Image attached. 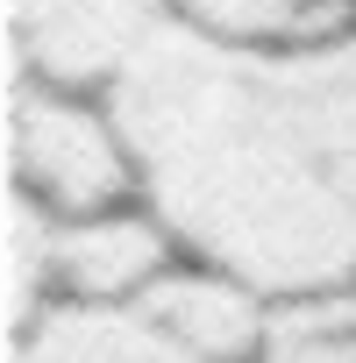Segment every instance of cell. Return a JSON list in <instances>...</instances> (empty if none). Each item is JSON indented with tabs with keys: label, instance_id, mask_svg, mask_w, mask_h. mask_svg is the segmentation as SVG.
Segmentation results:
<instances>
[{
	"label": "cell",
	"instance_id": "6",
	"mask_svg": "<svg viewBox=\"0 0 356 363\" xmlns=\"http://www.w3.org/2000/svg\"><path fill=\"white\" fill-rule=\"evenodd\" d=\"M15 363H207L164 342L135 306H50L29 335H15Z\"/></svg>",
	"mask_w": 356,
	"mask_h": 363
},
{
	"label": "cell",
	"instance_id": "1",
	"mask_svg": "<svg viewBox=\"0 0 356 363\" xmlns=\"http://www.w3.org/2000/svg\"><path fill=\"white\" fill-rule=\"evenodd\" d=\"M178 250L271 299L356 285V22L235 43L164 15L107 79Z\"/></svg>",
	"mask_w": 356,
	"mask_h": 363
},
{
	"label": "cell",
	"instance_id": "3",
	"mask_svg": "<svg viewBox=\"0 0 356 363\" xmlns=\"http://www.w3.org/2000/svg\"><path fill=\"white\" fill-rule=\"evenodd\" d=\"M164 15L171 0H8V43L22 72L107 86Z\"/></svg>",
	"mask_w": 356,
	"mask_h": 363
},
{
	"label": "cell",
	"instance_id": "5",
	"mask_svg": "<svg viewBox=\"0 0 356 363\" xmlns=\"http://www.w3.org/2000/svg\"><path fill=\"white\" fill-rule=\"evenodd\" d=\"M164 342H178L186 356H207V363H257L264 349V328H271V292H257L250 278L221 271V264H171L143 306H135Z\"/></svg>",
	"mask_w": 356,
	"mask_h": 363
},
{
	"label": "cell",
	"instance_id": "4",
	"mask_svg": "<svg viewBox=\"0 0 356 363\" xmlns=\"http://www.w3.org/2000/svg\"><path fill=\"white\" fill-rule=\"evenodd\" d=\"M171 264H178V235L157 221L150 200L57 221V250H50L57 306H143V292Z\"/></svg>",
	"mask_w": 356,
	"mask_h": 363
},
{
	"label": "cell",
	"instance_id": "8",
	"mask_svg": "<svg viewBox=\"0 0 356 363\" xmlns=\"http://www.w3.org/2000/svg\"><path fill=\"white\" fill-rule=\"evenodd\" d=\"M257 363H356V285L271 299Z\"/></svg>",
	"mask_w": 356,
	"mask_h": 363
},
{
	"label": "cell",
	"instance_id": "7",
	"mask_svg": "<svg viewBox=\"0 0 356 363\" xmlns=\"http://www.w3.org/2000/svg\"><path fill=\"white\" fill-rule=\"evenodd\" d=\"M178 22L235 43H306L356 22V0H171Z\"/></svg>",
	"mask_w": 356,
	"mask_h": 363
},
{
	"label": "cell",
	"instance_id": "2",
	"mask_svg": "<svg viewBox=\"0 0 356 363\" xmlns=\"http://www.w3.org/2000/svg\"><path fill=\"white\" fill-rule=\"evenodd\" d=\"M8 186H22L57 221L143 200V171L107 86H72L15 72L8 86Z\"/></svg>",
	"mask_w": 356,
	"mask_h": 363
}]
</instances>
